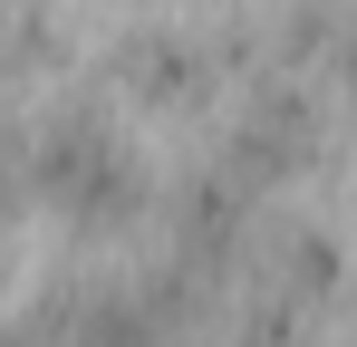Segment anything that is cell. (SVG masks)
Returning a JSON list of instances; mask_svg holds the SVG:
<instances>
[{
  "mask_svg": "<svg viewBox=\"0 0 357 347\" xmlns=\"http://www.w3.org/2000/svg\"><path fill=\"white\" fill-rule=\"evenodd\" d=\"M20 164H29V193L77 231H126L145 203H155V164L116 135L107 107H59L20 135Z\"/></svg>",
  "mask_w": 357,
  "mask_h": 347,
  "instance_id": "obj_1",
  "label": "cell"
},
{
  "mask_svg": "<svg viewBox=\"0 0 357 347\" xmlns=\"http://www.w3.org/2000/svg\"><path fill=\"white\" fill-rule=\"evenodd\" d=\"M328 155V107L309 97V77H251L232 107H222V135H213V164L241 174L251 193L290 183Z\"/></svg>",
  "mask_w": 357,
  "mask_h": 347,
  "instance_id": "obj_2",
  "label": "cell"
},
{
  "mask_svg": "<svg viewBox=\"0 0 357 347\" xmlns=\"http://www.w3.org/2000/svg\"><path fill=\"white\" fill-rule=\"evenodd\" d=\"M107 77H116L135 107H165V116H193L222 87L213 39H193V29H126L116 49H107Z\"/></svg>",
  "mask_w": 357,
  "mask_h": 347,
  "instance_id": "obj_3",
  "label": "cell"
}]
</instances>
